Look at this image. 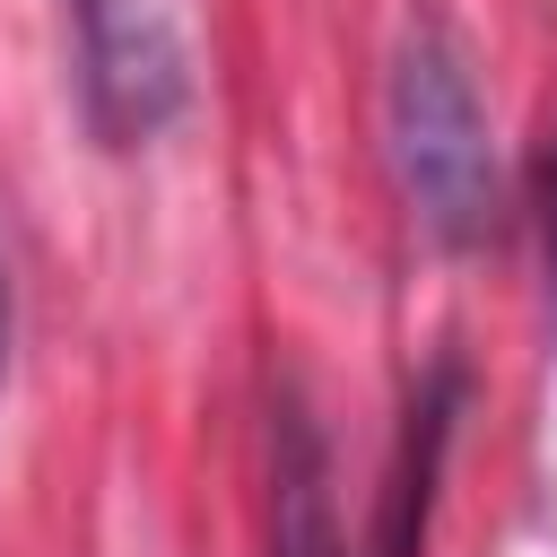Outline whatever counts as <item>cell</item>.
<instances>
[{
    "label": "cell",
    "mask_w": 557,
    "mask_h": 557,
    "mask_svg": "<svg viewBox=\"0 0 557 557\" xmlns=\"http://www.w3.org/2000/svg\"><path fill=\"white\" fill-rule=\"evenodd\" d=\"M392 165L409 209L444 244H479L496 226V148H487V104L470 78V52L453 26L418 17L392 52Z\"/></svg>",
    "instance_id": "6da1fadb"
},
{
    "label": "cell",
    "mask_w": 557,
    "mask_h": 557,
    "mask_svg": "<svg viewBox=\"0 0 557 557\" xmlns=\"http://www.w3.org/2000/svg\"><path fill=\"white\" fill-rule=\"evenodd\" d=\"M61 17H70V70H78L87 131L104 148H148L191 96L174 9L165 0H61Z\"/></svg>",
    "instance_id": "7a4b0ae2"
},
{
    "label": "cell",
    "mask_w": 557,
    "mask_h": 557,
    "mask_svg": "<svg viewBox=\"0 0 557 557\" xmlns=\"http://www.w3.org/2000/svg\"><path fill=\"white\" fill-rule=\"evenodd\" d=\"M270 548L278 557H348L331 513V453L296 392L270 400Z\"/></svg>",
    "instance_id": "3957f363"
},
{
    "label": "cell",
    "mask_w": 557,
    "mask_h": 557,
    "mask_svg": "<svg viewBox=\"0 0 557 557\" xmlns=\"http://www.w3.org/2000/svg\"><path fill=\"white\" fill-rule=\"evenodd\" d=\"M453 418H461V366L444 357V366L418 383L409 418H400V453H392L374 557H418V548H426V513H435V479H444V453H453Z\"/></svg>",
    "instance_id": "277c9868"
},
{
    "label": "cell",
    "mask_w": 557,
    "mask_h": 557,
    "mask_svg": "<svg viewBox=\"0 0 557 557\" xmlns=\"http://www.w3.org/2000/svg\"><path fill=\"white\" fill-rule=\"evenodd\" d=\"M9 339H17V296H9V270H0V383H9Z\"/></svg>",
    "instance_id": "5b68a950"
},
{
    "label": "cell",
    "mask_w": 557,
    "mask_h": 557,
    "mask_svg": "<svg viewBox=\"0 0 557 557\" xmlns=\"http://www.w3.org/2000/svg\"><path fill=\"white\" fill-rule=\"evenodd\" d=\"M540 209H548V252H557V157H548V191H540Z\"/></svg>",
    "instance_id": "8992f818"
}]
</instances>
